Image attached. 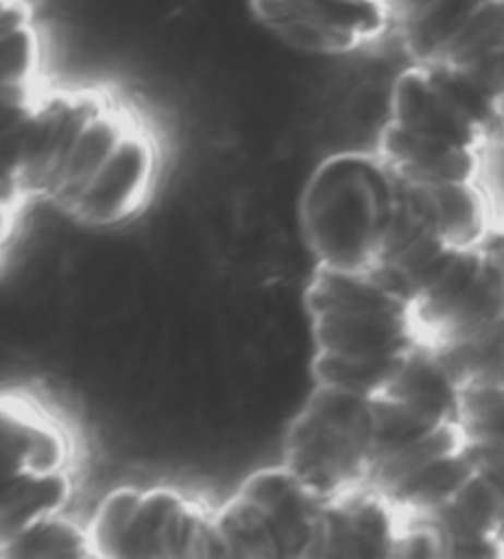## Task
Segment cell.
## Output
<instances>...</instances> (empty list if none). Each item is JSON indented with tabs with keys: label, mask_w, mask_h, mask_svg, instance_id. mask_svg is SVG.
I'll list each match as a JSON object with an SVG mask.
<instances>
[{
	"label": "cell",
	"mask_w": 504,
	"mask_h": 559,
	"mask_svg": "<svg viewBox=\"0 0 504 559\" xmlns=\"http://www.w3.org/2000/svg\"><path fill=\"white\" fill-rule=\"evenodd\" d=\"M158 166L151 127L119 96L45 92L27 129L21 188L27 200H43L86 227H113L145 207Z\"/></svg>",
	"instance_id": "1"
},
{
	"label": "cell",
	"mask_w": 504,
	"mask_h": 559,
	"mask_svg": "<svg viewBox=\"0 0 504 559\" xmlns=\"http://www.w3.org/2000/svg\"><path fill=\"white\" fill-rule=\"evenodd\" d=\"M500 131L502 102L492 86L451 67L411 62L394 82L376 153L406 182H482Z\"/></svg>",
	"instance_id": "2"
},
{
	"label": "cell",
	"mask_w": 504,
	"mask_h": 559,
	"mask_svg": "<svg viewBox=\"0 0 504 559\" xmlns=\"http://www.w3.org/2000/svg\"><path fill=\"white\" fill-rule=\"evenodd\" d=\"M313 380L376 394L423 343L413 298L376 272L315 266L305 288Z\"/></svg>",
	"instance_id": "3"
},
{
	"label": "cell",
	"mask_w": 504,
	"mask_h": 559,
	"mask_svg": "<svg viewBox=\"0 0 504 559\" xmlns=\"http://www.w3.org/2000/svg\"><path fill=\"white\" fill-rule=\"evenodd\" d=\"M413 311L423 343L460 388L504 380V229L445 259Z\"/></svg>",
	"instance_id": "4"
},
{
	"label": "cell",
	"mask_w": 504,
	"mask_h": 559,
	"mask_svg": "<svg viewBox=\"0 0 504 559\" xmlns=\"http://www.w3.org/2000/svg\"><path fill=\"white\" fill-rule=\"evenodd\" d=\"M399 186L380 153H337L308 178L300 233L315 266L367 274L389 242Z\"/></svg>",
	"instance_id": "5"
},
{
	"label": "cell",
	"mask_w": 504,
	"mask_h": 559,
	"mask_svg": "<svg viewBox=\"0 0 504 559\" xmlns=\"http://www.w3.org/2000/svg\"><path fill=\"white\" fill-rule=\"evenodd\" d=\"M380 464V414L372 394L315 382L290 421L284 466L323 503L372 486Z\"/></svg>",
	"instance_id": "6"
},
{
	"label": "cell",
	"mask_w": 504,
	"mask_h": 559,
	"mask_svg": "<svg viewBox=\"0 0 504 559\" xmlns=\"http://www.w3.org/2000/svg\"><path fill=\"white\" fill-rule=\"evenodd\" d=\"M96 557L219 559L215 508L172 486H121L89 520Z\"/></svg>",
	"instance_id": "7"
},
{
	"label": "cell",
	"mask_w": 504,
	"mask_h": 559,
	"mask_svg": "<svg viewBox=\"0 0 504 559\" xmlns=\"http://www.w3.org/2000/svg\"><path fill=\"white\" fill-rule=\"evenodd\" d=\"M386 11L413 64L451 67L492 86L504 123V0H386Z\"/></svg>",
	"instance_id": "8"
},
{
	"label": "cell",
	"mask_w": 504,
	"mask_h": 559,
	"mask_svg": "<svg viewBox=\"0 0 504 559\" xmlns=\"http://www.w3.org/2000/svg\"><path fill=\"white\" fill-rule=\"evenodd\" d=\"M323 508L284 464L261 468L215 508L219 559H315Z\"/></svg>",
	"instance_id": "9"
},
{
	"label": "cell",
	"mask_w": 504,
	"mask_h": 559,
	"mask_svg": "<svg viewBox=\"0 0 504 559\" xmlns=\"http://www.w3.org/2000/svg\"><path fill=\"white\" fill-rule=\"evenodd\" d=\"M251 11L303 55H350L389 33L386 0H251Z\"/></svg>",
	"instance_id": "10"
},
{
	"label": "cell",
	"mask_w": 504,
	"mask_h": 559,
	"mask_svg": "<svg viewBox=\"0 0 504 559\" xmlns=\"http://www.w3.org/2000/svg\"><path fill=\"white\" fill-rule=\"evenodd\" d=\"M72 468V439L50 412L25 397H0V500L27 476Z\"/></svg>",
	"instance_id": "11"
},
{
	"label": "cell",
	"mask_w": 504,
	"mask_h": 559,
	"mask_svg": "<svg viewBox=\"0 0 504 559\" xmlns=\"http://www.w3.org/2000/svg\"><path fill=\"white\" fill-rule=\"evenodd\" d=\"M404 515L374 486L329 500L320 520V557H401Z\"/></svg>",
	"instance_id": "12"
},
{
	"label": "cell",
	"mask_w": 504,
	"mask_h": 559,
	"mask_svg": "<svg viewBox=\"0 0 504 559\" xmlns=\"http://www.w3.org/2000/svg\"><path fill=\"white\" fill-rule=\"evenodd\" d=\"M72 468L47 476H27L0 500V549L45 518L60 515L72 503Z\"/></svg>",
	"instance_id": "13"
},
{
	"label": "cell",
	"mask_w": 504,
	"mask_h": 559,
	"mask_svg": "<svg viewBox=\"0 0 504 559\" xmlns=\"http://www.w3.org/2000/svg\"><path fill=\"white\" fill-rule=\"evenodd\" d=\"M0 557H96L89 527L74 523L64 513L45 518L11 539Z\"/></svg>",
	"instance_id": "14"
},
{
	"label": "cell",
	"mask_w": 504,
	"mask_h": 559,
	"mask_svg": "<svg viewBox=\"0 0 504 559\" xmlns=\"http://www.w3.org/2000/svg\"><path fill=\"white\" fill-rule=\"evenodd\" d=\"M43 45L35 21L0 35V86L40 84Z\"/></svg>",
	"instance_id": "15"
},
{
	"label": "cell",
	"mask_w": 504,
	"mask_h": 559,
	"mask_svg": "<svg viewBox=\"0 0 504 559\" xmlns=\"http://www.w3.org/2000/svg\"><path fill=\"white\" fill-rule=\"evenodd\" d=\"M43 94L45 92L40 84L0 86V136L23 127V123L33 117Z\"/></svg>",
	"instance_id": "16"
},
{
	"label": "cell",
	"mask_w": 504,
	"mask_h": 559,
	"mask_svg": "<svg viewBox=\"0 0 504 559\" xmlns=\"http://www.w3.org/2000/svg\"><path fill=\"white\" fill-rule=\"evenodd\" d=\"M500 139H504V127H502V133H500Z\"/></svg>",
	"instance_id": "17"
}]
</instances>
